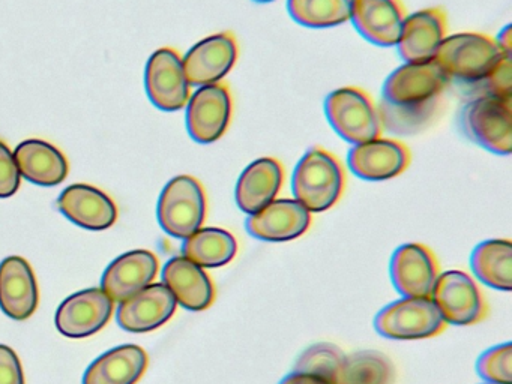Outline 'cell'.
I'll use <instances>...</instances> for the list:
<instances>
[{
	"mask_svg": "<svg viewBox=\"0 0 512 384\" xmlns=\"http://www.w3.org/2000/svg\"><path fill=\"white\" fill-rule=\"evenodd\" d=\"M449 83L433 60L395 69L383 84L379 107L383 128L398 135L427 128L439 114Z\"/></svg>",
	"mask_w": 512,
	"mask_h": 384,
	"instance_id": "obj_1",
	"label": "cell"
},
{
	"mask_svg": "<svg viewBox=\"0 0 512 384\" xmlns=\"http://www.w3.org/2000/svg\"><path fill=\"white\" fill-rule=\"evenodd\" d=\"M293 194L311 213L326 212L346 189V170L340 159L320 146L311 147L296 165Z\"/></svg>",
	"mask_w": 512,
	"mask_h": 384,
	"instance_id": "obj_2",
	"label": "cell"
},
{
	"mask_svg": "<svg viewBox=\"0 0 512 384\" xmlns=\"http://www.w3.org/2000/svg\"><path fill=\"white\" fill-rule=\"evenodd\" d=\"M503 54L505 51L490 35L475 32L455 33L443 39L434 54L433 62L449 81L476 84L490 72Z\"/></svg>",
	"mask_w": 512,
	"mask_h": 384,
	"instance_id": "obj_3",
	"label": "cell"
},
{
	"mask_svg": "<svg viewBox=\"0 0 512 384\" xmlns=\"http://www.w3.org/2000/svg\"><path fill=\"white\" fill-rule=\"evenodd\" d=\"M329 125L350 144H361L382 135L379 108L370 93L361 87L347 86L329 93L325 101Z\"/></svg>",
	"mask_w": 512,
	"mask_h": 384,
	"instance_id": "obj_4",
	"label": "cell"
},
{
	"mask_svg": "<svg viewBox=\"0 0 512 384\" xmlns=\"http://www.w3.org/2000/svg\"><path fill=\"white\" fill-rule=\"evenodd\" d=\"M208 200L202 183L193 176H178L167 183L158 200L161 228L176 239H187L202 228Z\"/></svg>",
	"mask_w": 512,
	"mask_h": 384,
	"instance_id": "obj_5",
	"label": "cell"
},
{
	"mask_svg": "<svg viewBox=\"0 0 512 384\" xmlns=\"http://www.w3.org/2000/svg\"><path fill=\"white\" fill-rule=\"evenodd\" d=\"M461 129L473 143L496 155L512 150V99L479 95L464 105Z\"/></svg>",
	"mask_w": 512,
	"mask_h": 384,
	"instance_id": "obj_6",
	"label": "cell"
},
{
	"mask_svg": "<svg viewBox=\"0 0 512 384\" xmlns=\"http://www.w3.org/2000/svg\"><path fill=\"white\" fill-rule=\"evenodd\" d=\"M380 335L389 339L433 338L445 330L446 323L431 297H404L385 306L374 320Z\"/></svg>",
	"mask_w": 512,
	"mask_h": 384,
	"instance_id": "obj_7",
	"label": "cell"
},
{
	"mask_svg": "<svg viewBox=\"0 0 512 384\" xmlns=\"http://www.w3.org/2000/svg\"><path fill=\"white\" fill-rule=\"evenodd\" d=\"M431 300L446 324L470 326L484 320L487 302L472 276L461 270L442 273L434 284Z\"/></svg>",
	"mask_w": 512,
	"mask_h": 384,
	"instance_id": "obj_8",
	"label": "cell"
},
{
	"mask_svg": "<svg viewBox=\"0 0 512 384\" xmlns=\"http://www.w3.org/2000/svg\"><path fill=\"white\" fill-rule=\"evenodd\" d=\"M187 104V128L194 141L211 144L226 134L233 116L232 92L226 83L200 87Z\"/></svg>",
	"mask_w": 512,
	"mask_h": 384,
	"instance_id": "obj_9",
	"label": "cell"
},
{
	"mask_svg": "<svg viewBox=\"0 0 512 384\" xmlns=\"http://www.w3.org/2000/svg\"><path fill=\"white\" fill-rule=\"evenodd\" d=\"M239 44L233 32H220L197 42L182 59L185 77L190 86L221 83L235 68Z\"/></svg>",
	"mask_w": 512,
	"mask_h": 384,
	"instance_id": "obj_10",
	"label": "cell"
},
{
	"mask_svg": "<svg viewBox=\"0 0 512 384\" xmlns=\"http://www.w3.org/2000/svg\"><path fill=\"white\" fill-rule=\"evenodd\" d=\"M145 86L152 104L160 110L178 111L187 105L191 96L190 83L178 51L164 47L149 57Z\"/></svg>",
	"mask_w": 512,
	"mask_h": 384,
	"instance_id": "obj_11",
	"label": "cell"
},
{
	"mask_svg": "<svg viewBox=\"0 0 512 384\" xmlns=\"http://www.w3.org/2000/svg\"><path fill=\"white\" fill-rule=\"evenodd\" d=\"M115 302L101 288H89L67 297L56 312V327L67 338H88L112 318Z\"/></svg>",
	"mask_w": 512,
	"mask_h": 384,
	"instance_id": "obj_12",
	"label": "cell"
},
{
	"mask_svg": "<svg viewBox=\"0 0 512 384\" xmlns=\"http://www.w3.org/2000/svg\"><path fill=\"white\" fill-rule=\"evenodd\" d=\"M412 161V153L403 141L395 138H374L356 144L350 149L347 164L353 174L368 180L380 182L400 176Z\"/></svg>",
	"mask_w": 512,
	"mask_h": 384,
	"instance_id": "obj_13",
	"label": "cell"
},
{
	"mask_svg": "<svg viewBox=\"0 0 512 384\" xmlns=\"http://www.w3.org/2000/svg\"><path fill=\"white\" fill-rule=\"evenodd\" d=\"M439 275L436 255L421 243H406L392 255V284L404 297H431Z\"/></svg>",
	"mask_w": 512,
	"mask_h": 384,
	"instance_id": "obj_14",
	"label": "cell"
},
{
	"mask_svg": "<svg viewBox=\"0 0 512 384\" xmlns=\"http://www.w3.org/2000/svg\"><path fill=\"white\" fill-rule=\"evenodd\" d=\"M310 210L298 200L281 198L274 200L259 212L248 216L245 227L251 236L265 242H289L307 233L311 227Z\"/></svg>",
	"mask_w": 512,
	"mask_h": 384,
	"instance_id": "obj_15",
	"label": "cell"
},
{
	"mask_svg": "<svg viewBox=\"0 0 512 384\" xmlns=\"http://www.w3.org/2000/svg\"><path fill=\"white\" fill-rule=\"evenodd\" d=\"M448 33L445 9H421L409 15L401 27L398 53L407 63H424L433 60L437 48Z\"/></svg>",
	"mask_w": 512,
	"mask_h": 384,
	"instance_id": "obj_16",
	"label": "cell"
},
{
	"mask_svg": "<svg viewBox=\"0 0 512 384\" xmlns=\"http://www.w3.org/2000/svg\"><path fill=\"white\" fill-rule=\"evenodd\" d=\"M406 17L401 0H352L353 26L362 38L379 47L397 45Z\"/></svg>",
	"mask_w": 512,
	"mask_h": 384,
	"instance_id": "obj_17",
	"label": "cell"
},
{
	"mask_svg": "<svg viewBox=\"0 0 512 384\" xmlns=\"http://www.w3.org/2000/svg\"><path fill=\"white\" fill-rule=\"evenodd\" d=\"M175 296L164 284H152L121 302L118 323L128 332L145 333L158 329L176 311Z\"/></svg>",
	"mask_w": 512,
	"mask_h": 384,
	"instance_id": "obj_18",
	"label": "cell"
},
{
	"mask_svg": "<svg viewBox=\"0 0 512 384\" xmlns=\"http://www.w3.org/2000/svg\"><path fill=\"white\" fill-rule=\"evenodd\" d=\"M40 291L31 264L23 257H8L0 263V308L13 320L34 315Z\"/></svg>",
	"mask_w": 512,
	"mask_h": 384,
	"instance_id": "obj_19",
	"label": "cell"
},
{
	"mask_svg": "<svg viewBox=\"0 0 512 384\" xmlns=\"http://www.w3.org/2000/svg\"><path fill=\"white\" fill-rule=\"evenodd\" d=\"M158 273V258L146 249H137L116 258L101 279V290L113 300L124 302L148 287Z\"/></svg>",
	"mask_w": 512,
	"mask_h": 384,
	"instance_id": "obj_20",
	"label": "cell"
},
{
	"mask_svg": "<svg viewBox=\"0 0 512 384\" xmlns=\"http://www.w3.org/2000/svg\"><path fill=\"white\" fill-rule=\"evenodd\" d=\"M58 209L79 227L86 230H106L118 219L115 201L91 185H71L59 195Z\"/></svg>",
	"mask_w": 512,
	"mask_h": 384,
	"instance_id": "obj_21",
	"label": "cell"
},
{
	"mask_svg": "<svg viewBox=\"0 0 512 384\" xmlns=\"http://www.w3.org/2000/svg\"><path fill=\"white\" fill-rule=\"evenodd\" d=\"M164 285L176 302L188 311H205L215 300V285L211 276L185 257H173L163 270Z\"/></svg>",
	"mask_w": 512,
	"mask_h": 384,
	"instance_id": "obj_22",
	"label": "cell"
},
{
	"mask_svg": "<svg viewBox=\"0 0 512 384\" xmlns=\"http://www.w3.org/2000/svg\"><path fill=\"white\" fill-rule=\"evenodd\" d=\"M283 164L278 159L266 156L257 159L242 171L236 183V203L247 215L259 212L277 198L284 185Z\"/></svg>",
	"mask_w": 512,
	"mask_h": 384,
	"instance_id": "obj_23",
	"label": "cell"
},
{
	"mask_svg": "<svg viewBox=\"0 0 512 384\" xmlns=\"http://www.w3.org/2000/svg\"><path fill=\"white\" fill-rule=\"evenodd\" d=\"M20 176L41 186H55L68 176V161L64 153L43 140H26L14 152Z\"/></svg>",
	"mask_w": 512,
	"mask_h": 384,
	"instance_id": "obj_24",
	"label": "cell"
},
{
	"mask_svg": "<svg viewBox=\"0 0 512 384\" xmlns=\"http://www.w3.org/2000/svg\"><path fill=\"white\" fill-rule=\"evenodd\" d=\"M148 368V354L139 345H121L98 357L86 369L83 384H136Z\"/></svg>",
	"mask_w": 512,
	"mask_h": 384,
	"instance_id": "obj_25",
	"label": "cell"
},
{
	"mask_svg": "<svg viewBox=\"0 0 512 384\" xmlns=\"http://www.w3.org/2000/svg\"><path fill=\"white\" fill-rule=\"evenodd\" d=\"M238 254V242L230 231L218 227L199 228L187 237L182 257L200 267H223Z\"/></svg>",
	"mask_w": 512,
	"mask_h": 384,
	"instance_id": "obj_26",
	"label": "cell"
},
{
	"mask_svg": "<svg viewBox=\"0 0 512 384\" xmlns=\"http://www.w3.org/2000/svg\"><path fill=\"white\" fill-rule=\"evenodd\" d=\"M473 273L496 290L511 291L512 243L508 239H491L479 243L470 258Z\"/></svg>",
	"mask_w": 512,
	"mask_h": 384,
	"instance_id": "obj_27",
	"label": "cell"
},
{
	"mask_svg": "<svg viewBox=\"0 0 512 384\" xmlns=\"http://www.w3.org/2000/svg\"><path fill=\"white\" fill-rule=\"evenodd\" d=\"M287 9L301 26L325 29L350 20L352 0H287Z\"/></svg>",
	"mask_w": 512,
	"mask_h": 384,
	"instance_id": "obj_28",
	"label": "cell"
},
{
	"mask_svg": "<svg viewBox=\"0 0 512 384\" xmlns=\"http://www.w3.org/2000/svg\"><path fill=\"white\" fill-rule=\"evenodd\" d=\"M392 380L394 368L388 357L365 350L346 356L337 384H391Z\"/></svg>",
	"mask_w": 512,
	"mask_h": 384,
	"instance_id": "obj_29",
	"label": "cell"
},
{
	"mask_svg": "<svg viewBox=\"0 0 512 384\" xmlns=\"http://www.w3.org/2000/svg\"><path fill=\"white\" fill-rule=\"evenodd\" d=\"M346 354L337 345L329 342L311 345L296 360L295 371L317 375L325 380L338 383Z\"/></svg>",
	"mask_w": 512,
	"mask_h": 384,
	"instance_id": "obj_30",
	"label": "cell"
},
{
	"mask_svg": "<svg viewBox=\"0 0 512 384\" xmlns=\"http://www.w3.org/2000/svg\"><path fill=\"white\" fill-rule=\"evenodd\" d=\"M479 377L490 384H512V344L497 345L485 351L476 362Z\"/></svg>",
	"mask_w": 512,
	"mask_h": 384,
	"instance_id": "obj_31",
	"label": "cell"
},
{
	"mask_svg": "<svg viewBox=\"0 0 512 384\" xmlns=\"http://www.w3.org/2000/svg\"><path fill=\"white\" fill-rule=\"evenodd\" d=\"M473 86L479 87L481 95L512 99V54H503L490 72Z\"/></svg>",
	"mask_w": 512,
	"mask_h": 384,
	"instance_id": "obj_32",
	"label": "cell"
},
{
	"mask_svg": "<svg viewBox=\"0 0 512 384\" xmlns=\"http://www.w3.org/2000/svg\"><path fill=\"white\" fill-rule=\"evenodd\" d=\"M20 171L14 153L0 140V198L16 194L20 188Z\"/></svg>",
	"mask_w": 512,
	"mask_h": 384,
	"instance_id": "obj_33",
	"label": "cell"
},
{
	"mask_svg": "<svg viewBox=\"0 0 512 384\" xmlns=\"http://www.w3.org/2000/svg\"><path fill=\"white\" fill-rule=\"evenodd\" d=\"M0 384H26L22 363L13 348L0 344Z\"/></svg>",
	"mask_w": 512,
	"mask_h": 384,
	"instance_id": "obj_34",
	"label": "cell"
},
{
	"mask_svg": "<svg viewBox=\"0 0 512 384\" xmlns=\"http://www.w3.org/2000/svg\"><path fill=\"white\" fill-rule=\"evenodd\" d=\"M280 384H334L325 378L317 377V375L307 374V372H292V374L284 377Z\"/></svg>",
	"mask_w": 512,
	"mask_h": 384,
	"instance_id": "obj_35",
	"label": "cell"
},
{
	"mask_svg": "<svg viewBox=\"0 0 512 384\" xmlns=\"http://www.w3.org/2000/svg\"><path fill=\"white\" fill-rule=\"evenodd\" d=\"M497 44H499V47L502 48L505 53H511L512 54V30L511 26H506L505 29L502 30V32L499 33V36H497Z\"/></svg>",
	"mask_w": 512,
	"mask_h": 384,
	"instance_id": "obj_36",
	"label": "cell"
},
{
	"mask_svg": "<svg viewBox=\"0 0 512 384\" xmlns=\"http://www.w3.org/2000/svg\"><path fill=\"white\" fill-rule=\"evenodd\" d=\"M254 2H257V3H268V2H274V0H254Z\"/></svg>",
	"mask_w": 512,
	"mask_h": 384,
	"instance_id": "obj_37",
	"label": "cell"
}]
</instances>
